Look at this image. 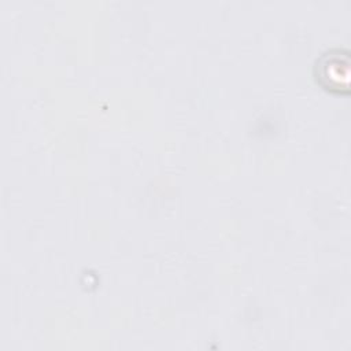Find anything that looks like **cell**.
<instances>
[{"label":"cell","instance_id":"cell-1","mask_svg":"<svg viewBox=\"0 0 351 351\" xmlns=\"http://www.w3.org/2000/svg\"><path fill=\"white\" fill-rule=\"evenodd\" d=\"M314 78L325 90L346 95L350 92V52L344 48L324 51L314 62Z\"/></svg>","mask_w":351,"mask_h":351}]
</instances>
